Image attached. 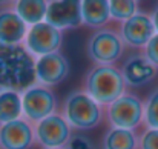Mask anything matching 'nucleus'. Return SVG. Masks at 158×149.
I'll return each instance as SVG.
<instances>
[{"mask_svg":"<svg viewBox=\"0 0 158 149\" xmlns=\"http://www.w3.org/2000/svg\"><path fill=\"white\" fill-rule=\"evenodd\" d=\"M35 85V58L23 45L0 43V92H23Z\"/></svg>","mask_w":158,"mask_h":149,"instance_id":"obj_1","label":"nucleus"},{"mask_svg":"<svg viewBox=\"0 0 158 149\" xmlns=\"http://www.w3.org/2000/svg\"><path fill=\"white\" fill-rule=\"evenodd\" d=\"M126 89L127 86L117 66L94 65L83 79V91L103 108L127 92Z\"/></svg>","mask_w":158,"mask_h":149,"instance_id":"obj_2","label":"nucleus"},{"mask_svg":"<svg viewBox=\"0 0 158 149\" xmlns=\"http://www.w3.org/2000/svg\"><path fill=\"white\" fill-rule=\"evenodd\" d=\"M64 120L75 131H91L105 120V109L83 89L71 91L63 101Z\"/></svg>","mask_w":158,"mask_h":149,"instance_id":"obj_3","label":"nucleus"},{"mask_svg":"<svg viewBox=\"0 0 158 149\" xmlns=\"http://www.w3.org/2000/svg\"><path fill=\"white\" fill-rule=\"evenodd\" d=\"M103 109L109 128L135 131L144 121V101L132 92H124Z\"/></svg>","mask_w":158,"mask_h":149,"instance_id":"obj_4","label":"nucleus"},{"mask_svg":"<svg viewBox=\"0 0 158 149\" xmlns=\"http://www.w3.org/2000/svg\"><path fill=\"white\" fill-rule=\"evenodd\" d=\"M86 52L91 62L97 66H115L124 52V43L118 36V31L102 28L91 34Z\"/></svg>","mask_w":158,"mask_h":149,"instance_id":"obj_5","label":"nucleus"},{"mask_svg":"<svg viewBox=\"0 0 158 149\" xmlns=\"http://www.w3.org/2000/svg\"><path fill=\"white\" fill-rule=\"evenodd\" d=\"M22 111L23 118L35 126L46 117L55 114L57 97L51 88L35 83L22 92Z\"/></svg>","mask_w":158,"mask_h":149,"instance_id":"obj_6","label":"nucleus"},{"mask_svg":"<svg viewBox=\"0 0 158 149\" xmlns=\"http://www.w3.org/2000/svg\"><path fill=\"white\" fill-rule=\"evenodd\" d=\"M61 43H63V32L51 26L49 23L42 22L29 26L23 46L34 58H39L48 54L60 52Z\"/></svg>","mask_w":158,"mask_h":149,"instance_id":"obj_7","label":"nucleus"},{"mask_svg":"<svg viewBox=\"0 0 158 149\" xmlns=\"http://www.w3.org/2000/svg\"><path fill=\"white\" fill-rule=\"evenodd\" d=\"M35 143L43 149L64 148L72 137V128L61 114H52L34 126Z\"/></svg>","mask_w":158,"mask_h":149,"instance_id":"obj_8","label":"nucleus"},{"mask_svg":"<svg viewBox=\"0 0 158 149\" xmlns=\"http://www.w3.org/2000/svg\"><path fill=\"white\" fill-rule=\"evenodd\" d=\"M118 36L121 37L124 46L134 49H144L149 40L155 36V28L151 14L138 11L124 23H120Z\"/></svg>","mask_w":158,"mask_h":149,"instance_id":"obj_9","label":"nucleus"},{"mask_svg":"<svg viewBox=\"0 0 158 149\" xmlns=\"http://www.w3.org/2000/svg\"><path fill=\"white\" fill-rule=\"evenodd\" d=\"M71 65L66 55L61 52H54L35 58V83L52 88L60 85L69 75Z\"/></svg>","mask_w":158,"mask_h":149,"instance_id":"obj_10","label":"nucleus"},{"mask_svg":"<svg viewBox=\"0 0 158 149\" xmlns=\"http://www.w3.org/2000/svg\"><path fill=\"white\" fill-rule=\"evenodd\" d=\"M45 22L58 31L78 28L81 23V8L78 0H52L48 2Z\"/></svg>","mask_w":158,"mask_h":149,"instance_id":"obj_11","label":"nucleus"},{"mask_svg":"<svg viewBox=\"0 0 158 149\" xmlns=\"http://www.w3.org/2000/svg\"><path fill=\"white\" fill-rule=\"evenodd\" d=\"M34 143V125L25 118L0 125V149H31Z\"/></svg>","mask_w":158,"mask_h":149,"instance_id":"obj_12","label":"nucleus"},{"mask_svg":"<svg viewBox=\"0 0 158 149\" xmlns=\"http://www.w3.org/2000/svg\"><path fill=\"white\" fill-rule=\"evenodd\" d=\"M120 71H121V75L127 88H141L151 83L158 75V68H155L143 55V52L129 55L124 60Z\"/></svg>","mask_w":158,"mask_h":149,"instance_id":"obj_13","label":"nucleus"},{"mask_svg":"<svg viewBox=\"0 0 158 149\" xmlns=\"http://www.w3.org/2000/svg\"><path fill=\"white\" fill-rule=\"evenodd\" d=\"M29 26L19 17L12 8L0 9V43L23 45Z\"/></svg>","mask_w":158,"mask_h":149,"instance_id":"obj_14","label":"nucleus"},{"mask_svg":"<svg viewBox=\"0 0 158 149\" xmlns=\"http://www.w3.org/2000/svg\"><path fill=\"white\" fill-rule=\"evenodd\" d=\"M81 8V23L88 28L102 29L110 20L109 2L107 0H83L80 2Z\"/></svg>","mask_w":158,"mask_h":149,"instance_id":"obj_15","label":"nucleus"},{"mask_svg":"<svg viewBox=\"0 0 158 149\" xmlns=\"http://www.w3.org/2000/svg\"><path fill=\"white\" fill-rule=\"evenodd\" d=\"M12 9L19 14V17L28 25H37L45 22L48 2L45 0H17L12 3Z\"/></svg>","mask_w":158,"mask_h":149,"instance_id":"obj_16","label":"nucleus"},{"mask_svg":"<svg viewBox=\"0 0 158 149\" xmlns=\"http://www.w3.org/2000/svg\"><path fill=\"white\" fill-rule=\"evenodd\" d=\"M103 149H138V135L135 131L109 128L103 135Z\"/></svg>","mask_w":158,"mask_h":149,"instance_id":"obj_17","label":"nucleus"},{"mask_svg":"<svg viewBox=\"0 0 158 149\" xmlns=\"http://www.w3.org/2000/svg\"><path fill=\"white\" fill-rule=\"evenodd\" d=\"M23 118L22 94L15 91L0 92V125Z\"/></svg>","mask_w":158,"mask_h":149,"instance_id":"obj_18","label":"nucleus"},{"mask_svg":"<svg viewBox=\"0 0 158 149\" xmlns=\"http://www.w3.org/2000/svg\"><path fill=\"white\" fill-rule=\"evenodd\" d=\"M110 20L124 23L138 12V2L135 0H112L109 2Z\"/></svg>","mask_w":158,"mask_h":149,"instance_id":"obj_19","label":"nucleus"},{"mask_svg":"<svg viewBox=\"0 0 158 149\" xmlns=\"http://www.w3.org/2000/svg\"><path fill=\"white\" fill-rule=\"evenodd\" d=\"M144 128L149 129H158V88H155L152 92L144 100Z\"/></svg>","mask_w":158,"mask_h":149,"instance_id":"obj_20","label":"nucleus"},{"mask_svg":"<svg viewBox=\"0 0 158 149\" xmlns=\"http://www.w3.org/2000/svg\"><path fill=\"white\" fill-rule=\"evenodd\" d=\"M138 149H158V129L146 128L138 135Z\"/></svg>","mask_w":158,"mask_h":149,"instance_id":"obj_21","label":"nucleus"},{"mask_svg":"<svg viewBox=\"0 0 158 149\" xmlns=\"http://www.w3.org/2000/svg\"><path fill=\"white\" fill-rule=\"evenodd\" d=\"M64 149H95V146L88 137L81 134H72V137L66 143Z\"/></svg>","mask_w":158,"mask_h":149,"instance_id":"obj_22","label":"nucleus"},{"mask_svg":"<svg viewBox=\"0 0 158 149\" xmlns=\"http://www.w3.org/2000/svg\"><path fill=\"white\" fill-rule=\"evenodd\" d=\"M143 55H144L155 68H158V34L157 32H155V36L149 40V43L144 46Z\"/></svg>","mask_w":158,"mask_h":149,"instance_id":"obj_23","label":"nucleus"},{"mask_svg":"<svg viewBox=\"0 0 158 149\" xmlns=\"http://www.w3.org/2000/svg\"><path fill=\"white\" fill-rule=\"evenodd\" d=\"M151 19H152V23H154L155 32L158 34V5L154 8V11H152V14H151Z\"/></svg>","mask_w":158,"mask_h":149,"instance_id":"obj_24","label":"nucleus"},{"mask_svg":"<svg viewBox=\"0 0 158 149\" xmlns=\"http://www.w3.org/2000/svg\"><path fill=\"white\" fill-rule=\"evenodd\" d=\"M55 149H64V148H55Z\"/></svg>","mask_w":158,"mask_h":149,"instance_id":"obj_25","label":"nucleus"}]
</instances>
